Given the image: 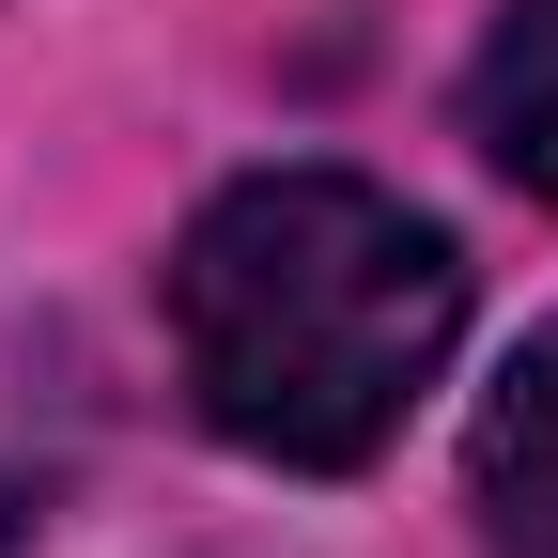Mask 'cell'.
<instances>
[{
  "label": "cell",
  "instance_id": "cell-1",
  "mask_svg": "<svg viewBox=\"0 0 558 558\" xmlns=\"http://www.w3.org/2000/svg\"><path fill=\"white\" fill-rule=\"evenodd\" d=\"M465 341V248L373 171H233L171 233V373L248 465L341 481L435 403Z\"/></svg>",
  "mask_w": 558,
  "mask_h": 558
},
{
  "label": "cell",
  "instance_id": "cell-2",
  "mask_svg": "<svg viewBox=\"0 0 558 558\" xmlns=\"http://www.w3.org/2000/svg\"><path fill=\"white\" fill-rule=\"evenodd\" d=\"M465 512H481V558H558V311L497 357L465 418Z\"/></svg>",
  "mask_w": 558,
  "mask_h": 558
},
{
  "label": "cell",
  "instance_id": "cell-4",
  "mask_svg": "<svg viewBox=\"0 0 558 558\" xmlns=\"http://www.w3.org/2000/svg\"><path fill=\"white\" fill-rule=\"evenodd\" d=\"M0 558H32V497H16V481H0Z\"/></svg>",
  "mask_w": 558,
  "mask_h": 558
},
{
  "label": "cell",
  "instance_id": "cell-3",
  "mask_svg": "<svg viewBox=\"0 0 558 558\" xmlns=\"http://www.w3.org/2000/svg\"><path fill=\"white\" fill-rule=\"evenodd\" d=\"M465 140L527 202H558V0H497V32L465 62Z\"/></svg>",
  "mask_w": 558,
  "mask_h": 558
}]
</instances>
